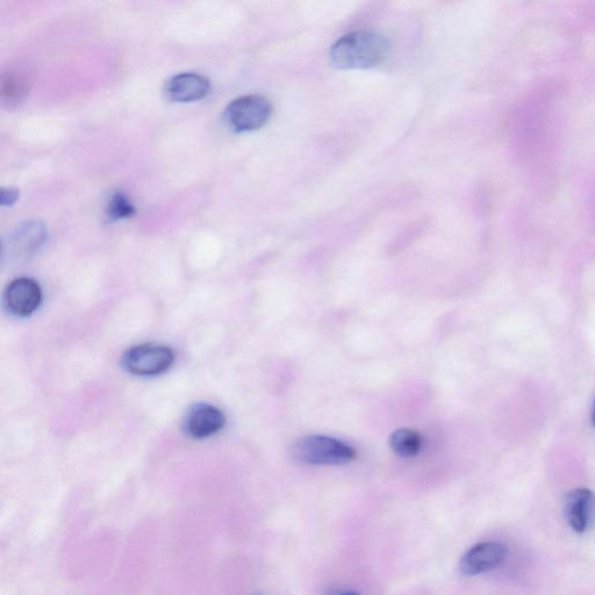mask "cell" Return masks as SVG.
<instances>
[{
    "label": "cell",
    "mask_w": 595,
    "mask_h": 595,
    "mask_svg": "<svg viewBox=\"0 0 595 595\" xmlns=\"http://www.w3.org/2000/svg\"><path fill=\"white\" fill-rule=\"evenodd\" d=\"M389 48V42L382 35L357 31L336 41L329 57L333 66L338 69H371L383 62Z\"/></svg>",
    "instance_id": "cell-1"
},
{
    "label": "cell",
    "mask_w": 595,
    "mask_h": 595,
    "mask_svg": "<svg viewBox=\"0 0 595 595\" xmlns=\"http://www.w3.org/2000/svg\"><path fill=\"white\" fill-rule=\"evenodd\" d=\"M293 457L308 465H343L353 462L356 450L348 443L324 435L300 439L292 449Z\"/></svg>",
    "instance_id": "cell-2"
},
{
    "label": "cell",
    "mask_w": 595,
    "mask_h": 595,
    "mask_svg": "<svg viewBox=\"0 0 595 595\" xmlns=\"http://www.w3.org/2000/svg\"><path fill=\"white\" fill-rule=\"evenodd\" d=\"M174 363V350L157 343L140 344L127 350L123 357L125 370L140 377L166 374Z\"/></svg>",
    "instance_id": "cell-3"
},
{
    "label": "cell",
    "mask_w": 595,
    "mask_h": 595,
    "mask_svg": "<svg viewBox=\"0 0 595 595\" xmlns=\"http://www.w3.org/2000/svg\"><path fill=\"white\" fill-rule=\"evenodd\" d=\"M272 111L274 107L268 98L243 96L227 106L225 119L228 127L236 133L254 132L268 123Z\"/></svg>",
    "instance_id": "cell-4"
},
{
    "label": "cell",
    "mask_w": 595,
    "mask_h": 595,
    "mask_svg": "<svg viewBox=\"0 0 595 595\" xmlns=\"http://www.w3.org/2000/svg\"><path fill=\"white\" fill-rule=\"evenodd\" d=\"M42 303V290L32 278L14 279L4 292L6 310L19 318H28L39 310Z\"/></svg>",
    "instance_id": "cell-5"
},
{
    "label": "cell",
    "mask_w": 595,
    "mask_h": 595,
    "mask_svg": "<svg viewBox=\"0 0 595 595\" xmlns=\"http://www.w3.org/2000/svg\"><path fill=\"white\" fill-rule=\"evenodd\" d=\"M507 548L503 543L484 542L476 544L464 554L460 569L465 576H478L497 569L505 562Z\"/></svg>",
    "instance_id": "cell-6"
},
{
    "label": "cell",
    "mask_w": 595,
    "mask_h": 595,
    "mask_svg": "<svg viewBox=\"0 0 595 595\" xmlns=\"http://www.w3.org/2000/svg\"><path fill=\"white\" fill-rule=\"evenodd\" d=\"M211 82L209 78L195 73L176 75L164 86V95L174 103H193L209 96Z\"/></svg>",
    "instance_id": "cell-7"
},
{
    "label": "cell",
    "mask_w": 595,
    "mask_h": 595,
    "mask_svg": "<svg viewBox=\"0 0 595 595\" xmlns=\"http://www.w3.org/2000/svg\"><path fill=\"white\" fill-rule=\"evenodd\" d=\"M225 425V414L209 404L193 406L184 421L185 433L198 440L218 434Z\"/></svg>",
    "instance_id": "cell-8"
},
{
    "label": "cell",
    "mask_w": 595,
    "mask_h": 595,
    "mask_svg": "<svg viewBox=\"0 0 595 595\" xmlns=\"http://www.w3.org/2000/svg\"><path fill=\"white\" fill-rule=\"evenodd\" d=\"M593 494L587 489L573 490L566 494L564 515L573 532L584 534L592 522Z\"/></svg>",
    "instance_id": "cell-9"
},
{
    "label": "cell",
    "mask_w": 595,
    "mask_h": 595,
    "mask_svg": "<svg viewBox=\"0 0 595 595\" xmlns=\"http://www.w3.org/2000/svg\"><path fill=\"white\" fill-rule=\"evenodd\" d=\"M32 86L31 74L23 68H9L0 73V103L17 107L25 102Z\"/></svg>",
    "instance_id": "cell-10"
},
{
    "label": "cell",
    "mask_w": 595,
    "mask_h": 595,
    "mask_svg": "<svg viewBox=\"0 0 595 595\" xmlns=\"http://www.w3.org/2000/svg\"><path fill=\"white\" fill-rule=\"evenodd\" d=\"M47 236L46 226L39 220L27 222L18 229L14 236V247L18 249L19 254L31 255L37 252V249L45 242Z\"/></svg>",
    "instance_id": "cell-11"
},
{
    "label": "cell",
    "mask_w": 595,
    "mask_h": 595,
    "mask_svg": "<svg viewBox=\"0 0 595 595\" xmlns=\"http://www.w3.org/2000/svg\"><path fill=\"white\" fill-rule=\"evenodd\" d=\"M422 437L412 429L394 430L389 437V446L393 453L403 458L417 457L422 449Z\"/></svg>",
    "instance_id": "cell-12"
},
{
    "label": "cell",
    "mask_w": 595,
    "mask_h": 595,
    "mask_svg": "<svg viewBox=\"0 0 595 595\" xmlns=\"http://www.w3.org/2000/svg\"><path fill=\"white\" fill-rule=\"evenodd\" d=\"M107 217L111 220H123L131 218L135 213L134 206L129 202L123 193H114L107 205Z\"/></svg>",
    "instance_id": "cell-13"
},
{
    "label": "cell",
    "mask_w": 595,
    "mask_h": 595,
    "mask_svg": "<svg viewBox=\"0 0 595 595\" xmlns=\"http://www.w3.org/2000/svg\"><path fill=\"white\" fill-rule=\"evenodd\" d=\"M20 193L13 188H0V207H9L16 204L19 200Z\"/></svg>",
    "instance_id": "cell-14"
}]
</instances>
